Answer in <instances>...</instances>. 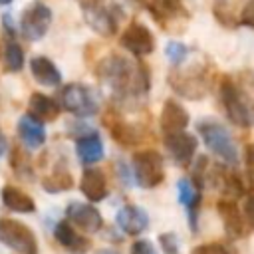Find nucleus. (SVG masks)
Returning a JSON list of instances; mask_svg holds the SVG:
<instances>
[{"label": "nucleus", "instance_id": "obj_1", "mask_svg": "<svg viewBox=\"0 0 254 254\" xmlns=\"http://www.w3.org/2000/svg\"><path fill=\"white\" fill-rule=\"evenodd\" d=\"M95 75L113 91L119 101H133L149 91V71L145 65L135 64L119 54L105 56L97 67Z\"/></svg>", "mask_w": 254, "mask_h": 254}, {"label": "nucleus", "instance_id": "obj_2", "mask_svg": "<svg viewBox=\"0 0 254 254\" xmlns=\"http://www.w3.org/2000/svg\"><path fill=\"white\" fill-rule=\"evenodd\" d=\"M198 135L202 137L204 145L208 151H212L218 159H222L228 165H238L240 163V151L238 145L228 131L226 125H222L216 119H202L196 125Z\"/></svg>", "mask_w": 254, "mask_h": 254}, {"label": "nucleus", "instance_id": "obj_3", "mask_svg": "<svg viewBox=\"0 0 254 254\" xmlns=\"http://www.w3.org/2000/svg\"><path fill=\"white\" fill-rule=\"evenodd\" d=\"M218 93H220V103L224 107L226 117L234 125L248 129L252 125V109H250V97L246 95V91L232 77H222Z\"/></svg>", "mask_w": 254, "mask_h": 254}, {"label": "nucleus", "instance_id": "obj_4", "mask_svg": "<svg viewBox=\"0 0 254 254\" xmlns=\"http://www.w3.org/2000/svg\"><path fill=\"white\" fill-rule=\"evenodd\" d=\"M81 12L87 26L103 38L115 36L123 12L115 4H105L103 0H81Z\"/></svg>", "mask_w": 254, "mask_h": 254}, {"label": "nucleus", "instance_id": "obj_5", "mask_svg": "<svg viewBox=\"0 0 254 254\" xmlns=\"http://www.w3.org/2000/svg\"><path fill=\"white\" fill-rule=\"evenodd\" d=\"M169 83L173 91H177L185 99L196 101L208 93V79L204 65H192V67L175 65V69L169 73Z\"/></svg>", "mask_w": 254, "mask_h": 254}, {"label": "nucleus", "instance_id": "obj_6", "mask_svg": "<svg viewBox=\"0 0 254 254\" xmlns=\"http://www.w3.org/2000/svg\"><path fill=\"white\" fill-rule=\"evenodd\" d=\"M60 105L75 117H93L99 111V97L85 83H67L60 91Z\"/></svg>", "mask_w": 254, "mask_h": 254}, {"label": "nucleus", "instance_id": "obj_7", "mask_svg": "<svg viewBox=\"0 0 254 254\" xmlns=\"http://www.w3.org/2000/svg\"><path fill=\"white\" fill-rule=\"evenodd\" d=\"M133 175L139 187L155 189L165 181V165L163 155L153 149L137 151L133 155Z\"/></svg>", "mask_w": 254, "mask_h": 254}, {"label": "nucleus", "instance_id": "obj_8", "mask_svg": "<svg viewBox=\"0 0 254 254\" xmlns=\"http://www.w3.org/2000/svg\"><path fill=\"white\" fill-rule=\"evenodd\" d=\"M0 242L18 254H38L36 234L16 218H0Z\"/></svg>", "mask_w": 254, "mask_h": 254}, {"label": "nucleus", "instance_id": "obj_9", "mask_svg": "<svg viewBox=\"0 0 254 254\" xmlns=\"http://www.w3.org/2000/svg\"><path fill=\"white\" fill-rule=\"evenodd\" d=\"M52 24V10L46 2L34 0L26 6L20 16V34L28 42H40Z\"/></svg>", "mask_w": 254, "mask_h": 254}, {"label": "nucleus", "instance_id": "obj_10", "mask_svg": "<svg viewBox=\"0 0 254 254\" xmlns=\"http://www.w3.org/2000/svg\"><path fill=\"white\" fill-rule=\"evenodd\" d=\"M163 145H165V151L169 153V157L173 159V163H177L179 167H189L198 149V139L183 129V131L165 133Z\"/></svg>", "mask_w": 254, "mask_h": 254}, {"label": "nucleus", "instance_id": "obj_11", "mask_svg": "<svg viewBox=\"0 0 254 254\" xmlns=\"http://www.w3.org/2000/svg\"><path fill=\"white\" fill-rule=\"evenodd\" d=\"M119 44H121V48H125L131 56L143 58V56H149V54L155 50V36H153V32H151L145 24L133 20V22L125 28V32L121 34Z\"/></svg>", "mask_w": 254, "mask_h": 254}, {"label": "nucleus", "instance_id": "obj_12", "mask_svg": "<svg viewBox=\"0 0 254 254\" xmlns=\"http://www.w3.org/2000/svg\"><path fill=\"white\" fill-rule=\"evenodd\" d=\"M103 123H105V127H107L109 135L113 137V141H117V143L123 145V147H135V145H139V143L143 141V131H141V127L135 125V123H129L127 119H123V117L117 115V113H111V111H109V113L105 115Z\"/></svg>", "mask_w": 254, "mask_h": 254}, {"label": "nucleus", "instance_id": "obj_13", "mask_svg": "<svg viewBox=\"0 0 254 254\" xmlns=\"http://www.w3.org/2000/svg\"><path fill=\"white\" fill-rule=\"evenodd\" d=\"M147 6L153 18L165 30H175V24H183L189 20V14L181 0H149Z\"/></svg>", "mask_w": 254, "mask_h": 254}, {"label": "nucleus", "instance_id": "obj_14", "mask_svg": "<svg viewBox=\"0 0 254 254\" xmlns=\"http://www.w3.org/2000/svg\"><path fill=\"white\" fill-rule=\"evenodd\" d=\"M67 220L83 232H99L103 226L101 212L89 202H69L65 208Z\"/></svg>", "mask_w": 254, "mask_h": 254}, {"label": "nucleus", "instance_id": "obj_15", "mask_svg": "<svg viewBox=\"0 0 254 254\" xmlns=\"http://www.w3.org/2000/svg\"><path fill=\"white\" fill-rule=\"evenodd\" d=\"M177 194H179V202L187 208L190 230L196 232V228H198V208H200V202H202V189H198L189 179H179Z\"/></svg>", "mask_w": 254, "mask_h": 254}, {"label": "nucleus", "instance_id": "obj_16", "mask_svg": "<svg viewBox=\"0 0 254 254\" xmlns=\"http://www.w3.org/2000/svg\"><path fill=\"white\" fill-rule=\"evenodd\" d=\"M79 190L89 202H101L109 194L105 173L99 167H87L79 179Z\"/></svg>", "mask_w": 254, "mask_h": 254}, {"label": "nucleus", "instance_id": "obj_17", "mask_svg": "<svg viewBox=\"0 0 254 254\" xmlns=\"http://www.w3.org/2000/svg\"><path fill=\"white\" fill-rule=\"evenodd\" d=\"M115 222H117V226L125 234L137 236L143 230H147V226H149V214H147L145 208H141L137 204H125V206H121L117 210Z\"/></svg>", "mask_w": 254, "mask_h": 254}, {"label": "nucleus", "instance_id": "obj_18", "mask_svg": "<svg viewBox=\"0 0 254 254\" xmlns=\"http://www.w3.org/2000/svg\"><path fill=\"white\" fill-rule=\"evenodd\" d=\"M216 210L220 214V220L224 224V230L230 238H242L248 230H246V224H244V216L236 204V200H230V198H220L216 202Z\"/></svg>", "mask_w": 254, "mask_h": 254}, {"label": "nucleus", "instance_id": "obj_19", "mask_svg": "<svg viewBox=\"0 0 254 254\" xmlns=\"http://www.w3.org/2000/svg\"><path fill=\"white\" fill-rule=\"evenodd\" d=\"M190 123L189 111L177 101V99H167L163 103L161 115H159V125L163 133H173V131H183Z\"/></svg>", "mask_w": 254, "mask_h": 254}, {"label": "nucleus", "instance_id": "obj_20", "mask_svg": "<svg viewBox=\"0 0 254 254\" xmlns=\"http://www.w3.org/2000/svg\"><path fill=\"white\" fill-rule=\"evenodd\" d=\"M75 155L85 165L99 163L103 159V155H105V147H103L101 137L97 133H93V131L77 133V139H75Z\"/></svg>", "mask_w": 254, "mask_h": 254}, {"label": "nucleus", "instance_id": "obj_21", "mask_svg": "<svg viewBox=\"0 0 254 254\" xmlns=\"http://www.w3.org/2000/svg\"><path fill=\"white\" fill-rule=\"evenodd\" d=\"M28 111L30 117H34L40 123H52L60 117V103L54 97H48L46 93H32L28 99Z\"/></svg>", "mask_w": 254, "mask_h": 254}, {"label": "nucleus", "instance_id": "obj_22", "mask_svg": "<svg viewBox=\"0 0 254 254\" xmlns=\"http://www.w3.org/2000/svg\"><path fill=\"white\" fill-rule=\"evenodd\" d=\"M54 236H56V240H58L60 246H64L65 250L75 252V254H83V252H87L89 246H91V242H89L85 236H81L67 220H62V222L56 224Z\"/></svg>", "mask_w": 254, "mask_h": 254}, {"label": "nucleus", "instance_id": "obj_23", "mask_svg": "<svg viewBox=\"0 0 254 254\" xmlns=\"http://www.w3.org/2000/svg\"><path fill=\"white\" fill-rule=\"evenodd\" d=\"M30 73L38 83L48 85V87H58L62 83V73L58 65L46 56H34L30 60Z\"/></svg>", "mask_w": 254, "mask_h": 254}, {"label": "nucleus", "instance_id": "obj_24", "mask_svg": "<svg viewBox=\"0 0 254 254\" xmlns=\"http://www.w3.org/2000/svg\"><path fill=\"white\" fill-rule=\"evenodd\" d=\"M18 137L28 149H38L46 143V129L34 117L24 115L18 121Z\"/></svg>", "mask_w": 254, "mask_h": 254}, {"label": "nucleus", "instance_id": "obj_25", "mask_svg": "<svg viewBox=\"0 0 254 254\" xmlns=\"http://www.w3.org/2000/svg\"><path fill=\"white\" fill-rule=\"evenodd\" d=\"M0 198L8 210H14V212H34L36 210L34 198L16 185H6L0 192Z\"/></svg>", "mask_w": 254, "mask_h": 254}, {"label": "nucleus", "instance_id": "obj_26", "mask_svg": "<svg viewBox=\"0 0 254 254\" xmlns=\"http://www.w3.org/2000/svg\"><path fill=\"white\" fill-rule=\"evenodd\" d=\"M73 187V177L69 175L67 169L64 167H58L54 169L48 177H44L42 181V189L46 192H64V190H69Z\"/></svg>", "mask_w": 254, "mask_h": 254}, {"label": "nucleus", "instance_id": "obj_27", "mask_svg": "<svg viewBox=\"0 0 254 254\" xmlns=\"http://www.w3.org/2000/svg\"><path fill=\"white\" fill-rule=\"evenodd\" d=\"M2 60H4L6 71H10V73H16V71H20L24 67V50H22V46L14 38L6 40Z\"/></svg>", "mask_w": 254, "mask_h": 254}, {"label": "nucleus", "instance_id": "obj_28", "mask_svg": "<svg viewBox=\"0 0 254 254\" xmlns=\"http://www.w3.org/2000/svg\"><path fill=\"white\" fill-rule=\"evenodd\" d=\"M220 189H222V194L224 198H230V200H236L244 194V185H242V179L238 173L230 171V173H222V179H220Z\"/></svg>", "mask_w": 254, "mask_h": 254}, {"label": "nucleus", "instance_id": "obj_29", "mask_svg": "<svg viewBox=\"0 0 254 254\" xmlns=\"http://www.w3.org/2000/svg\"><path fill=\"white\" fill-rule=\"evenodd\" d=\"M10 165H12V171H14L18 177H22V179L34 177L30 159H28V155H26L20 147H14V149H12V153H10Z\"/></svg>", "mask_w": 254, "mask_h": 254}, {"label": "nucleus", "instance_id": "obj_30", "mask_svg": "<svg viewBox=\"0 0 254 254\" xmlns=\"http://www.w3.org/2000/svg\"><path fill=\"white\" fill-rule=\"evenodd\" d=\"M189 46L187 44H183V42H179V40H171L167 46H165V56H167V60L173 64V65H181L187 58H189Z\"/></svg>", "mask_w": 254, "mask_h": 254}, {"label": "nucleus", "instance_id": "obj_31", "mask_svg": "<svg viewBox=\"0 0 254 254\" xmlns=\"http://www.w3.org/2000/svg\"><path fill=\"white\" fill-rule=\"evenodd\" d=\"M206 167H208V159H206L204 155L196 157V161L192 163V175H190V181H192L198 189H202L204 183H206Z\"/></svg>", "mask_w": 254, "mask_h": 254}, {"label": "nucleus", "instance_id": "obj_32", "mask_svg": "<svg viewBox=\"0 0 254 254\" xmlns=\"http://www.w3.org/2000/svg\"><path fill=\"white\" fill-rule=\"evenodd\" d=\"M159 244L163 248L165 254H179V240L175 236V232H165L159 236Z\"/></svg>", "mask_w": 254, "mask_h": 254}, {"label": "nucleus", "instance_id": "obj_33", "mask_svg": "<svg viewBox=\"0 0 254 254\" xmlns=\"http://www.w3.org/2000/svg\"><path fill=\"white\" fill-rule=\"evenodd\" d=\"M190 254H228V248L222 242H206L198 244Z\"/></svg>", "mask_w": 254, "mask_h": 254}, {"label": "nucleus", "instance_id": "obj_34", "mask_svg": "<svg viewBox=\"0 0 254 254\" xmlns=\"http://www.w3.org/2000/svg\"><path fill=\"white\" fill-rule=\"evenodd\" d=\"M131 254H159V252H157V248L153 246L151 240L141 238V240H135L131 244Z\"/></svg>", "mask_w": 254, "mask_h": 254}, {"label": "nucleus", "instance_id": "obj_35", "mask_svg": "<svg viewBox=\"0 0 254 254\" xmlns=\"http://www.w3.org/2000/svg\"><path fill=\"white\" fill-rule=\"evenodd\" d=\"M252 14H254V0H246V4H244L242 10H240L238 24H244V26L252 28V26H254V18H252Z\"/></svg>", "mask_w": 254, "mask_h": 254}, {"label": "nucleus", "instance_id": "obj_36", "mask_svg": "<svg viewBox=\"0 0 254 254\" xmlns=\"http://www.w3.org/2000/svg\"><path fill=\"white\" fill-rule=\"evenodd\" d=\"M2 22H4V30L8 32V36H10V38H14V34H16V28H14V24H12V18H10V14H4V16H2Z\"/></svg>", "mask_w": 254, "mask_h": 254}, {"label": "nucleus", "instance_id": "obj_37", "mask_svg": "<svg viewBox=\"0 0 254 254\" xmlns=\"http://www.w3.org/2000/svg\"><path fill=\"white\" fill-rule=\"evenodd\" d=\"M6 151H8V139H6V135H4V131L0 127V157L6 155Z\"/></svg>", "mask_w": 254, "mask_h": 254}, {"label": "nucleus", "instance_id": "obj_38", "mask_svg": "<svg viewBox=\"0 0 254 254\" xmlns=\"http://www.w3.org/2000/svg\"><path fill=\"white\" fill-rule=\"evenodd\" d=\"M95 254H119V252L113 248H99V250H95Z\"/></svg>", "mask_w": 254, "mask_h": 254}, {"label": "nucleus", "instance_id": "obj_39", "mask_svg": "<svg viewBox=\"0 0 254 254\" xmlns=\"http://www.w3.org/2000/svg\"><path fill=\"white\" fill-rule=\"evenodd\" d=\"M12 0H0V4H10Z\"/></svg>", "mask_w": 254, "mask_h": 254}]
</instances>
